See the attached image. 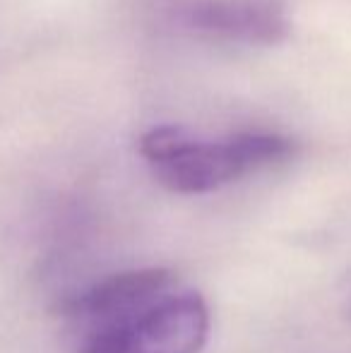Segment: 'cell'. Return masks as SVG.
<instances>
[{"label": "cell", "mask_w": 351, "mask_h": 353, "mask_svg": "<svg viewBox=\"0 0 351 353\" xmlns=\"http://www.w3.org/2000/svg\"><path fill=\"white\" fill-rule=\"evenodd\" d=\"M140 154L157 181L178 195H202L250 171L294 154V142L277 132H239L226 140H200L178 125H159L140 137Z\"/></svg>", "instance_id": "1"}, {"label": "cell", "mask_w": 351, "mask_h": 353, "mask_svg": "<svg viewBox=\"0 0 351 353\" xmlns=\"http://www.w3.org/2000/svg\"><path fill=\"white\" fill-rule=\"evenodd\" d=\"M174 272L164 270V267H147V270L113 274L80 293L70 303L68 312L75 317H87V320L111 325V322L126 320V317L140 312L142 307L164 298V291L174 283Z\"/></svg>", "instance_id": "4"}, {"label": "cell", "mask_w": 351, "mask_h": 353, "mask_svg": "<svg viewBox=\"0 0 351 353\" xmlns=\"http://www.w3.org/2000/svg\"><path fill=\"white\" fill-rule=\"evenodd\" d=\"M178 19L202 37L255 46H274L291 32L279 0H192L183 5Z\"/></svg>", "instance_id": "3"}, {"label": "cell", "mask_w": 351, "mask_h": 353, "mask_svg": "<svg viewBox=\"0 0 351 353\" xmlns=\"http://www.w3.org/2000/svg\"><path fill=\"white\" fill-rule=\"evenodd\" d=\"M210 310L197 293L164 296L126 320L99 327L85 353H200Z\"/></svg>", "instance_id": "2"}]
</instances>
